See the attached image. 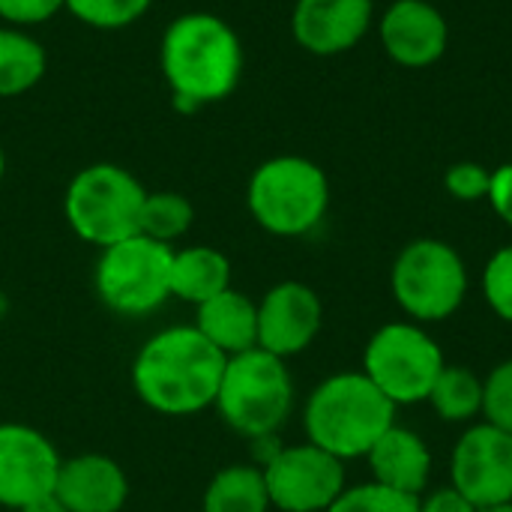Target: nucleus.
<instances>
[{
  "mask_svg": "<svg viewBox=\"0 0 512 512\" xmlns=\"http://www.w3.org/2000/svg\"><path fill=\"white\" fill-rule=\"evenodd\" d=\"M243 66L240 33L216 12H183L162 33L159 69L180 111L228 99Z\"/></svg>",
  "mask_w": 512,
  "mask_h": 512,
  "instance_id": "1",
  "label": "nucleus"
},
{
  "mask_svg": "<svg viewBox=\"0 0 512 512\" xmlns=\"http://www.w3.org/2000/svg\"><path fill=\"white\" fill-rule=\"evenodd\" d=\"M228 357L192 324L150 336L132 363V390L156 414L192 417L216 405Z\"/></svg>",
  "mask_w": 512,
  "mask_h": 512,
  "instance_id": "2",
  "label": "nucleus"
},
{
  "mask_svg": "<svg viewBox=\"0 0 512 512\" xmlns=\"http://www.w3.org/2000/svg\"><path fill=\"white\" fill-rule=\"evenodd\" d=\"M393 423L396 405L363 372L324 378L303 408L306 441L342 462L366 459Z\"/></svg>",
  "mask_w": 512,
  "mask_h": 512,
  "instance_id": "3",
  "label": "nucleus"
},
{
  "mask_svg": "<svg viewBox=\"0 0 512 512\" xmlns=\"http://www.w3.org/2000/svg\"><path fill=\"white\" fill-rule=\"evenodd\" d=\"M246 207L267 234L306 237L330 210V180L324 168L306 156H273L252 171Z\"/></svg>",
  "mask_w": 512,
  "mask_h": 512,
  "instance_id": "4",
  "label": "nucleus"
},
{
  "mask_svg": "<svg viewBox=\"0 0 512 512\" xmlns=\"http://www.w3.org/2000/svg\"><path fill=\"white\" fill-rule=\"evenodd\" d=\"M144 183L114 162H93L81 168L63 195V216L75 237L105 249L141 234Z\"/></svg>",
  "mask_w": 512,
  "mask_h": 512,
  "instance_id": "5",
  "label": "nucleus"
},
{
  "mask_svg": "<svg viewBox=\"0 0 512 512\" xmlns=\"http://www.w3.org/2000/svg\"><path fill=\"white\" fill-rule=\"evenodd\" d=\"M213 408L228 429L249 441L279 435L294 408V381L285 360L261 348L228 357Z\"/></svg>",
  "mask_w": 512,
  "mask_h": 512,
  "instance_id": "6",
  "label": "nucleus"
},
{
  "mask_svg": "<svg viewBox=\"0 0 512 512\" xmlns=\"http://www.w3.org/2000/svg\"><path fill=\"white\" fill-rule=\"evenodd\" d=\"M171 258V246L144 234L99 249L93 267L99 300L123 318L153 315L165 300H171Z\"/></svg>",
  "mask_w": 512,
  "mask_h": 512,
  "instance_id": "7",
  "label": "nucleus"
},
{
  "mask_svg": "<svg viewBox=\"0 0 512 512\" xmlns=\"http://www.w3.org/2000/svg\"><path fill=\"white\" fill-rule=\"evenodd\" d=\"M390 288L414 321H444L465 303L468 267L450 243L420 237L399 252Z\"/></svg>",
  "mask_w": 512,
  "mask_h": 512,
  "instance_id": "8",
  "label": "nucleus"
},
{
  "mask_svg": "<svg viewBox=\"0 0 512 512\" xmlns=\"http://www.w3.org/2000/svg\"><path fill=\"white\" fill-rule=\"evenodd\" d=\"M438 342L411 321H393L372 333L363 351V375L399 408L429 399L444 369Z\"/></svg>",
  "mask_w": 512,
  "mask_h": 512,
  "instance_id": "9",
  "label": "nucleus"
},
{
  "mask_svg": "<svg viewBox=\"0 0 512 512\" xmlns=\"http://www.w3.org/2000/svg\"><path fill=\"white\" fill-rule=\"evenodd\" d=\"M270 507L282 512H327L345 492V462L315 444L282 447L264 468Z\"/></svg>",
  "mask_w": 512,
  "mask_h": 512,
  "instance_id": "10",
  "label": "nucleus"
},
{
  "mask_svg": "<svg viewBox=\"0 0 512 512\" xmlns=\"http://www.w3.org/2000/svg\"><path fill=\"white\" fill-rule=\"evenodd\" d=\"M450 486L477 510L512 501V435L492 426H471L450 459Z\"/></svg>",
  "mask_w": 512,
  "mask_h": 512,
  "instance_id": "11",
  "label": "nucleus"
},
{
  "mask_svg": "<svg viewBox=\"0 0 512 512\" xmlns=\"http://www.w3.org/2000/svg\"><path fill=\"white\" fill-rule=\"evenodd\" d=\"M57 447L33 426L0 423V507L21 510L54 492L60 474Z\"/></svg>",
  "mask_w": 512,
  "mask_h": 512,
  "instance_id": "12",
  "label": "nucleus"
},
{
  "mask_svg": "<svg viewBox=\"0 0 512 512\" xmlns=\"http://www.w3.org/2000/svg\"><path fill=\"white\" fill-rule=\"evenodd\" d=\"M321 297L303 282H279L258 300V348L273 357L303 354L321 333Z\"/></svg>",
  "mask_w": 512,
  "mask_h": 512,
  "instance_id": "13",
  "label": "nucleus"
},
{
  "mask_svg": "<svg viewBox=\"0 0 512 512\" xmlns=\"http://www.w3.org/2000/svg\"><path fill=\"white\" fill-rule=\"evenodd\" d=\"M387 57L405 69H426L447 54L450 24L429 0H396L378 21Z\"/></svg>",
  "mask_w": 512,
  "mask_h": 512,
  "instance_id": "14",
  "label": "nucleus"
},
{
  "mask_svg": "<svg viewBox=\"0 0 512 512\" xmlns=\"http://www.w3.org/2000/svg\"><path fill=\"white\" fill-rule=\"evenodd\" d=\"M375 18L372 0H297L291 33L315 57H336L363 42Z\"/></svg>",
  "mask_w": 512,
  "mask_h": 512,
  "instance_id": "15",
  "label": "nucleus"
},
{
  "mask_svg": "<svg viewBox=\"0 0 512 512\" xmlns=\"http://www.w3.org/2000/svg\"><path fill=\"white\" fill-rule=\"evenodd\" d=\"M54 495L69 512H120L129 501V480L111 456L81 453L60 462Z\"/></svg>",
  "mask_w": 512,
  "mask_h": 512,
  "instance_id": "16",
  "label": "nucleus"
},
{
  "mask_svg": "<svg viewBox=\"0 0 512 512\" xmlns=\"http://www.w3.org/2000/svg\"><path fill=\"white\" fill-rule=\"evenodd\" d=\"M366 462H369L375 483L414 495V498L426 492L429 477H432V450L414 429H405L396 423L378 438Z\"/></svg>",
  "mask_w": 512,
  "mask_h": 512,
  "instance_id": "17",
  "label": "nucleus"
},
{
  "mask_svg": "<svg viewBox=\"0 0 512 512\" xmlns=\"http://www.w3.org/2000/svg\"><path fill=\"white\" fill-rule=\"evenodd\" d=\"M225 357L258 348V303L243 291H222L213 300L195 306L192 324Z\"/></svg>",
  "mask_w": 512,
  "mask_h": 512,
  "instance_id": "18",
  "label": "nucleus"
},
{
  "mask_svg": "<svg viewBox=\"0 0 512 512\" xmlns=\"http://www.w3.org/2000/svg\"><path fill=\"white\" fill-rule=\"evenodd\" d=\"M231 288V261L213 246L174 249L171 258V297L201 306Z\"/></svg>",
  "mask_w": 512,
  "mask_h": 512,
  "instance_id": "19",
  "label": "nucleus"
},
{
  "mask_svg": "<svg viewBox=\"0 0 512 512\" xmlns=\"http://www.w3.org/2000/svg\"><path fill=\"white\" fill-rule=\"evenodd\" d=\"M48 72V54L42 42L21 27L0 24V99H18L30 93Z\"/></svg>",
  "mask_w": 512,
  "mask_h": 512,
  "instance_id": "20",
  "label": "nucleus"
},
{
  "mask_svg": "<svg viewBox=\"0 0 512 512\" xmlns=\"http://www.w3.org/2000/svg\"><path fill=\"white\" fill-rule=\"evenodd\" d=\"M270 495L258 465H225L204 489L201 512H267Z\"/></svg>",
  "mask_w": 512,
  "mask_h": 512,
  "instance_id": "21",
  "label": "nucleus"
},
{
  "mask_svg": "<svg viewBox=\"0 0 512 512\" xmlns=\"http://www.w3.org/2000/svg\"><path fill=\"white\" fill-rule=\"evenodd\" d=\"M426 402L444 423H468L483 414V378L468 366H444Z\"/></svg>",
  "mask_w": 512,
  "mask_h": 512,
  "instance_id": "22",
  "label": "nucleus"
},
{
  "mask_svg": "<svg viewBox=\"0 0 512 512\" xmlns=\"http://www.w3.org/2000/svg\"><path fill=\"white\" fill-rule=\"evenodd\" d=\"M195 222V207L180 192H147L144 210H141V234L171 246L183 234H189Z\"/></svg>",
  "mask_w": 512,
  "mask_h": 512,
  "instance_id": "23",
  "label": "nucleus"
},
{
  "mask_svg": "<svg viewBox=\"0 0 512 512\" xmlns=\"http://www.w3.org/2000/svg\"><path fill=\"white\" fill-rule=\"evenodd\" d=\"M153 0H66V12L93 30H123L150 12Z\"/></svg>",
  "mask_w": 512,
  "mask_h": 512,
  "instance_id": "24",
  "label": "nucleus"
},
{
  "mask_svg": "<svg viewBox=\"0 0 512 512\" xmlns=\"http://www.w3.org/2000/svg\"><path fill=\"white\" fill-rule=\"evenodd\" d=\"M327 512H420V498L387 489L372 480L360 486H345V492Z\"/></svg>",
  "mask_w": 512,
  "mask_h": 512,
  "instance_id": "25",
  "label": "nucleus"
},
{
  "mask_svg": "<svg viewBox=\"0 0 512 512\" xmlns=\"http://www.w3.org/2000/svg\"><path fill=\"white\" fill-rule=\"evenodd\" d=\"M483 297L489 309L512 324V246L498 249L483 270Z\"/></svg>",
  "mask_w": 512,
  "mask_h": 512,
  "instance_id": "26",
  "label": "nucleus"
},
{
  "mask_svg": "<svg viewBox=\"0 0 512 512\" xmlns=\"http://www.w3.org/2000/svg\"><path fill=\"white\" fill-rule=\"evenodd\" d=\"M483 417L512 435V357L498 363L483 381Z\"/></svg>",
  "mask_w": 512,
  "mask_h": 512,
  "instance_id": "27",
  "label": "nucleus"
},
{
  "mask_svg": "<svg viewBox=\"0 0 512 512\" xmlns=\"http://www.w3.org/2000/svg\"><path fill=\"white\" fill-rule=\"evenodd\" d=\"M492 171L480 162H456L444 174V189L456 201H483L489 198Z\"/></svg>",
  "mask_w": 512,
  "mask_h": 512,
  "instance_id": "28",
  "label": "nucleus"
},
{
  "mask_svg": "<svg viewBox=\"0 0 512 512\" xmlns=\"http://www.w3.org/2000/svg\"><path fill=\"white\" fill-rule=\"evenodd\" d=\"M66 9V0H0V21L9 27L30 30L36 24L51 21Z\"/></svg>",
  "mask_w": 512,
  "mask_h": 512,
  "instance_id": "29",
  "label": "nucleus"
},
{
  "mask_svg": "<svg viewBox=\"0 0 512 512\" xmlns=\"http://www.w3.org/2000/svg\"><path fill=\"white\" fill-rule=\"evenodd\" d=\"M492 210L498 213V219H504L512 228V162L498 165L492 171V186H489V198Z\"/></svg>",
  "mask_w": 512,
  "mask_h": 512,
  "instance_id": "30",
  "label": "nucleus"
},
{
  "mask_svg": "<svg viewBox=\"0 0 512 512\" xmlns=\"http://www.w3.org/2000/svg\"><path fill=\"white\" fill-rule=\"evenodd\" d=\"M420 512H477V507L465 495H459L453 486H447L420 498Z\"/></svg>",
  "mask_w": 512,
  "mask_h": 512,
  "instance_id": "31",
  "label": "nucleus"
},
{
  "mask_svg": "<svg viewBox=\"0 0 512 512\" xmlns=\"http://www.w3.org/2000/svg\"><path fill=\"white\" fill-rule=\"evenodd\" d=\"M18 512H69L60 501H57V495L51 492V495H45V498H36L33 504H27V507H21Z\"/></svg>",
  "mask_w": 512,
  "mask_h": 512,
  "instance_id": "32",
  "label": "nucleus"
},
{
  "mask_svg": "<svg viewBox=\"0 0 512 512\" xmlns=\"http://www.w3.org/2000/svg\"><path fill=\"white\" fill-rule=\"evenodd\" d=\"M477 512H512V501L510 504H495V507H483V510Z\"/></svg>",
  "mask_w": 512,
  "mask_h": 512,
  "instance_id": "33",
  "label": "nucleus"
},
{
  "mask_svg": "<svg viewBox=\"0 0 512 512\" xmlns=\"http://www.w3.org/2000/svg\"><path fill=\"white\" fill-rule=\"evenodd\" d=\"M3 174H6V153H3V144H0V183H3Z\"/></svg>",
  "mask_w": 512,
  "mask_h": 512,
  "instance_id": "34",
  "label": "nucleus"
}]
</instances>
